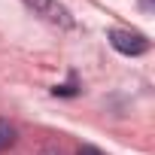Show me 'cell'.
I'll list each match as a JSON object with an SVG mask.
<instances>
[{"mask_svg":"<svg viewBox=\"0 0 155 155\" xmlns=\"http://www.w3.org/2000/svg\"><path fill=\"white\" fill-rule=\"evenodd\" d=\"M28 6L37 15H43L46 21H52V25H61V28H70L73 25V18L67 15V9L58 3V0H28Z\"/></svg>","mask_w":155,"mask_h":155,"instance_id":"2","label":"cell"},{"mask_svg":"<svg viewBox=\"0 0 155 155\" xmlns=\"http://www.w3.org/2000/svg\"><path fill=\"white\" fill-rule=\"evenodd\" d=\"M52 94H58V97H73V94H79V85H76V73H70V82H67V85H55V88H52Z\"/></svg>","mask_w":155,"mask_h":155,"instance_id":"4","label":"cell"},{"mask_svg":"<svg viewBox=\"0 0 155 155\" xmlns=\"http://www.w3.org/2000/svg\"><path fill=\"white\" fill-rule=\"evenodd\" d=\"M110 46H113L116 52H122V55H143V52H149V40H146L143 34H137V31H122V28L110 31Z\"/></svg>","mask_w":155,"mask_h":155,"instance_id":"1","label":"cell"},{"mask_svg":"<svg viewBox=\"0 0 155 155\" xmlns=\"http://www.w3.org/2000/svg\"><path fill=\"white\" fill-rule=\"evenodd\" d=\"M43 155H61V152H55V149H49V152H43Z\"/></svg>","mask_w":155,"mask_h":155,"instance_id":"6","label":"cell"},{"mask_svg":"<svg viewBox=\"0 0 155 155\" xmlns=\"http://www.w3.org/2000/svg\"><path fill=\"white\" fill-rule=\"evenodd\" d=\"M12 143H15V128H12L6 119H0V152L9 149Z\"/></svg>","mask_w":155,"mask_h":155,"instance_id":"3","label":"cell"},{"mask_svg":"<svg viewBox=\"0 0 155 155\" xmlns=\"http://www.w3.org/2000/svg\"><path fill=\"white\" fill-rule=\"evenodd\" d=\"M76 155H104L97 146H79V152H76Z\"/></svg>","mask_w":155,"mask_h":155,"instance_id":"5","label":"cell"}]
</instances>
